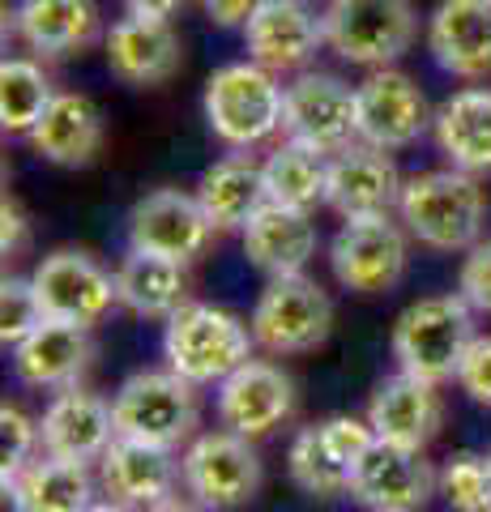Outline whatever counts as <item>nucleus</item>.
I'll return each instance as SVG.
<instances>
[{"label":"nucleus","instance_id":"23","mask_svg":"<svg viewBox=\"0 0 491 512\" xmlns=\"http://www.w3.org/2000/svg\"><path fill=\"white\" fill-rule=\"evenodd\" d=\"M26 141L39 158H47L56 167H86L103 150V116L86 94L60 90L47 103L43 120L26 133Z\"/></svg>","mask_w":491,"mask_h":512},{"label":"nucleus","instance_id":"12","mask_svg":"<svg viewBox=\"0 0 491 512\" xmlns=\"http://www.w3.org/2000/svg\"><path fill=\"white\" fill-rule=\"evenodd\" d=\"M35 295L47 320H69V325H99L116 308V274H107L86 252H52L35 269Z\"/></svg>","mask_w":491,"mask_h":512},{"label":"nucleus","instance_id":"2","mask_svg":"<svg viewBox=\"0 0 491 512\" xmlns=\"http://www.w3.org/2000/svg\"><path fill=\"white\" fill-rule=\"evenodd\" d=\"M252 346H257L252 329L235 312L214 308V303H184L163 333L167 367L188 384H223L235 367L252 359Z\"/></svg>","mask_w":491,"mask_h":512},{"label":"nucleus","instance_id":"10","mask_svg":"<svg viewBox=\"0 0 491 512\" xmlns=\"http://www.w3.org/2000/svg\"><path fill=\"white\" fill-rule=\"evenodd\" d=\"M334 278L355 295H385L406 274V235L389 214L351 218L329 244Z\"/></svg>","mask_w":491,"mask_h":512},{"label":"nucleus","instance_id":"1","mask_svg":"<svg viewBox=\"0 0 491 512\" xmlns=\"http://www.w3.org/2000/svg\"><path fill=\"white\" fill-rule=\"evenodd\" d=\"M398 214L419 244L436 252H470L479 244L487 197L470 171H419L402 184Z\"/></svg>","mask_w":491,"mask_h":512},{"label":"nucleus","instance_id":"36","mask_svg":"<svg viewBox=\"0 0 491 512\" xmlns=\"http://www.w3.org/2000/svg\"><path fill=\"white\" fill-rule=\"evenodd\" d=\"M39 423L30 419L26 410L18 406H0V474H5V483L18 470H26L30 461H35V448H39Z\"/></svg>","mask_w":491,"mask_h":512},{"label":"nucleus","instance_id":"42","mask_svg":"<svg viewBox=\"0 0 491 512\" xmlns=\"http://www.w3.org/2000/svg\"><path fill=\"white\" fill-rule=\"evenodd\" d=\"M150 512H197L193 504H180V500H167V504H158V508H150Z\"/></svg>","mask_w":491,"mask_h":512},{"label":"nucleus","instance_id":"30","mask_svg":"<svg viewBox=\"0 0 491 512\" xmlns=\"http://www.w3.org/2000/svg\"><path fill=\"white\" fill-rule=\"evenodd\" d=\"M197 201L205 218L214 222V231H244L269 201L265 167H257L252 158H223L201 175Z\"/></svg>","mask_w":491,"mask_h":512},{"label":"nucleus","instance_id":"28","mask_svg":"<svg viewBox=\"0 0 491 512\" xmlns=\"http://www.w3.org/2000/svg\"><path fill=\"white\" fill-rule=\"evenodd\" d=\"M116 299L124 312L141 320H171L188 303L184 265L171 256L129 248V256L116 269Z\"/></svg>","mask_w":491,"mask_h":512},{"label":"nucleus","instance_id":"31","mask_svg":"<svg viewBox=\"0 0 491 512\" xmlns=\"http://www.w3.org/2000/svg\"><path fill=\"white\" fill-rule=\"evenodd\" d=\"M265 188H269V201L312 214L329 192V158L321 150H312V146L287 141V146H278L274 154H269Z\"/></svg>","mask_w":491,"mask_h":512},{"label":"nucleus","instance_id":"32","mask_svg":"<svg viewBox=\"0 0 491 512\" xmlns=\"http://www.w3.org/2000/svg\"><path fill=\"white\" fill-rule=\"evenodd\" d=\"M56 99L52 77L43 73L39 60L13 56L0 64V128L9 137H26L43 120L47 103Z\"/></svg>","mask_w":491,"mask_h":512},{"label":"nucleus","instance_id":"6","mask_svg":"<svg viewBox=\"0 0 491 512\" xmlns=\"http://www.w3.org/2000/svg\"><path fill=\"white\" fill-rule=\"evenodd\" d=\"M116 436L176 448L197 427V393L180 372H137L116 389Z\"/></svg>","mask_w":491,"mask_h":512},{"label":"nucleus","instance_id":"24","mask_svg":"<svg viewBox=\"0 0 491 512\" xmlns=\"http://www.w3.org/2000/svg\"><path fill=\"white\" fill-rule=\"evenodd\" d=\"M244 256L269 278L304 274V265L316 256V222L308 210L265 201L261 214L244 227Z\"/></svg>","mask_w":491,"mask_h":512},{"label":"nucleus","instance_id":"4","mask_svg":"<svg viewBox=\"0 0 491 512\" xmlns=\"http://www.w3.org/2000/svg\"><path fill=\"white\" fill-rule=\"evenodd\" d=\"M474 342V308L466 295H427L398 316L393 325V359L419 380L457 376L466 346Z\"/></svg>","mask_w":491,"mask_h":512},{"label":"nucleus","instance_id":"8","mask_svg":"<svg viewBox=\"0 0 491 512\" xmlns=\"http://www.w3.org/2000/svg\"><path fill=\"white\" fill-rule=\"evenodd\" d=\"M180 478L184 491L201 508L231 512L244 508L261 491V457L252 440L235 436V431H205V436H197L184 448Z\"/></svg>","mask_w":491,"mask_h":512},{"label":"nucleus","instance_id":"19","mask_svg":"<svg viewBox=\"0 0 491 512\" xmlns=\"http://www.w3.org/2000/svg\"><path fill=\"white\" fill-rule=\"evenodd\" d=\"M103 47H107V69L124 86H163L180 73L184 60L176 26L167 18H141V13L120 18L107 30Z\"/></svg>","mask_w":491,"mask_h":512},{"label":"nucleus","instance_id":"25","mask_svg":"<svg viewBox=\"0 0 491 512\" xmlns=\"http://www.w3.org/2000/svg\"><path fill=\"white\" fill-rule=\"evenodd\" d=\"M90 363L86 325L69 320H43L35 333L13 346V376L30 389H69Z\"/></svg>","mask_w":491,"mask_h":512},{"label":"nucleus","instance_id":"15","mask_svg":"<svg viewBox=\"0 0 491 512\" xmlns=\"http://www.w3.org/2000/svg\"><path fill=\"white\" fill-rule=\"evenodd\" d=\"M321 43L325 18H316L308 0H261V9L244 22L248 60H257L269 73L308 69Z\"/></svg>","mask_w":491,"mask_h":512},{"label":"nucleus","instance_id":"7","mask_svg":"<svg viewBox=\"0 0 491 512\" xmlns=\"http://www.w3.org/2000/svg\"><path fill=\"white\" fill-rule=\"evenodd\" d=\"M248 329L257 338V346L269 350V355H304V350H316L329 338V329H334V303L304 274L269 278L257 308H252Z\"/></svg>","mask_w":491,"mask_h":512},{"label":"nucleus","instance_id":"35","mask_svg":"<svg viewBox=\"0 0 491 512\" xmlns=\"http://www.w3.org/2000/svg\"><path fill=\"white\" fill-rule=\"evenodd\" d=\"M43 303L35 295V282H22V278H5L0 286V342L5 346H18L26 333H35L43 325Z\"/></svg>","mask_w":491,"mask_h":512},{"label":"nucleus","instance_id":"21","mask_svg":"<svg viewBox=\"0 0 491 512\" xmlns=\"http://www.w3.org/2000/svg\"><path fill=\"white\" fill-rule=\"evenodd\" d=\"M440 419H445V402H440L436 384L410 376V372L380 380L368 402V423L376 431V440L419 448V453L440 431Z\"/></svg>","mask_w":491,"mask_h":512},{"label":"nucleus","instance_id":"34","mask_svg":"<svg viewBox=\"0 0 491 512\" xmlns=\"http://www.w3.org/2000/svg\"><path fill=\"white\" fill-rule=\"evenodd\" d=\"M440 495L453 512H491V461L457 453L440 470Z\"/></svg>","mask_w":491,"mask_h":512},{"label":"nucleus","instance_id":"18","mask_svg":"<svg viewBox=\"0 0 491 512\" xmlns=\"http://www.w3.org/2000/svg\"><path fill=\"white\" fill-rule=\"evenodd\" d=\"M99 483L116 504L150 512L158 504L176 500V483H184V478H180V461L171 457V448L116 436L107 444V453L99 457Z\"/></svg>","mask_w":491,"mask_h":512},{"label":"nucleus","instance_id":"40","mask_svg":"<svg viewBox=\"0 0 491 512\" xmlns=\"http://www.w3.org/2000/svg\"><path fill=\"white\" fill-rule=\"evenodd\" d=\"M26 244V218L22 210L5 197V205H0V248H5V256H13Z\"/></svg>","mask_w":491,"mask_h":512},{"label":"nucleus","instance_id":"38","mask_svg":"<svg viewBox=\"0 0 491 512\" xmlns=\"http://www.w3.org/2000/svg\"><path fill=\"white\" fill-rule=\"evenodd\" d=\"M457 384L474 397L479 406H491V338H474L457 363Z\"/></svg>","mask_w":491,"mask_h":512},{"label":"nucleus","instance_id":"17","mask_svg":"<svg viewBox=\"0 0 491 512\" xmlns=\"http://www.w3.org/2000/svg\"><path fill=\"white\" fill-rule=\"evenodd\" d=\"M402 175L393 167L389 150L376 146H346L342 154L329 158V192L325 205L334 214H342V222L351 218H380L393 214L402 205Z\"/></svg>","mask_w":491,"mask_h":512},{"label":"nucleus","instance_id":"22","mask_svg":"<svg viewBox=\"0 0 491 512\" xmlns=\"http://www.w3.org/2000/svg\"><path fill=\"white\" fill-rule=\"evenodd\" d=\"M427 52L453 77H487L491 0H440L427 18Z\"/></svg>","mask_w":491,"mask_h":512},{"label":"nucleus","instance_id":"11","mask_svg":"<svg viewBox=\"0 0 491 512\" xmlns=\"http://www.w3.org/2000/svg\"><path fill=\"white\" fill-rule=\"evenodd\" d=\"M359 90V141H368L376 150H402L432 128L436 111L427 107V94L419 90L415 77L402 69H372Z\"/></svg>","mask_w":491,"mask_h":512},{"label":"nucleus","instance_id":"20","mask_svg":"<svg viewBox=\"0 0 491 512\" xmlns=\"http://www.w3.org/2000/svg\"><path fill=\"white\" fill-rule=\"evenodd\" d=\"M39 440H43V453H52V457L94 461L116 440V410L99 393H86L77 384H69V389H60L47 402L39 419Z\"/></svg>","mask_w":491,"mask_h":512},{"label":"nucleus","instance_id":"13","mask_svg":"<svg viewBox=\"0 0 491 512\" xmlns=\"http://www.w3.org/2000/svg\"><path fill=\"white\" fill-rule=\"evenodd\" d=\"M436 483L440 478L419 448H402L389 440H372V448L351 470V495L372 512H419L432 500Z\"/></svg>","mask_w":491,"mask_h":512},{"label":"nucleus","instance_id":"41","mask_svg":"<svg viewBox=\"0 0 491 512\" xmlns=\"http://www.w3.org/2000/svg\"><path fill=\"white\" fill-rule=\"evenodd\" d=\"M124 9L129 13H141V18H176L184 9V0H124Z\"/></svg>","mask_w":491,"mask_h":512},{"label":"nucleus","instance_id":"14","mask_svg":"<svg viewBox=\"0 0 491 512\" xmlns=\"http://www.w3.org/2000/svg\"><path fill=\"white\" fill-rule=\"evenodd\" d=\"M210 235H214V222L205 218L201 201L180 188L146 192L129 210V248L171 256V261H180V265L201 256L205 244H210Z\"/></svg>","mask_w":491,"mask_h":512},{"label":"nucleus","instance_id":"16","mask_svg":"<svg viewBox=\"0 0 491 512\" xmlns=\"http://www.w3.org/2000/svg\"><path fill=\"white\" fill-rule=\"evenodd\" d=\"M291 406H295L291 376L261 359H248L218 384V419L244 440H261L274 427H282L291 419Z\"/></svg>","mask_w":491,"mask_h":512},{"label":"nucleus","instance_id":"26","mask_svg":"<svg viewBox=\"0 0 491 512\" xmlns=\"http://www.w3.org/2000/svg\"><path fill=\"white\" fill-rule=\"evenodd\" d=\"M18 39L43 60H60L99 39V5L94 0H22L13 13Z\"/></svg>","mask_w":491,"mask_h":512},{"label":"nucleus","instance_id":"44","mask_svg":"<svg viewBox=\"0 0 491 512\" xmlns=\"http://www.w3.org/2000/svg\"><path fill=\"white\" fill-rule=\"evenodd\" d=\"M487 461H491V453H487Z\"/></svg>","mask_w":491,"mask_h":512},{"label":"nucleus","instance_id":"33","mask_svg":"<svg viewBox=\"0 0 491 512\" xmlns=\"http://www.w3.org/2000/svg\"><path fill=\"white\" fill-rule=\"evenodd\" d=\"M287 470L295 478V487H304L308 495H316V500H329V495L351 491V466L338 461V453L329 448L321 427H304L291 440Z\"/></svg>","mask_w":491,"mask_h":512},{"label":"nucleus","instance_id":"27","mask_svg":"<svg viewBox=\"0 0 491 512\" xmlns=\"http://www.w3.org/2000/svg\"><path fill=\"white\" fill-rule=\"evenodd\" d=\"M432 137L457 171H491V90L470 86L449 94L432 116Z\"/></svg>","mask_w":491,"mask_h":512},{"label":"nucleus","instance_id":"37","mask_svg":"<svg viewBox=\"0 0 491 512\" xmlns=\"http://www.w3.org/2000/svg\"><path fill=\"white\" fill-rule=\"evenodd\" d=\"M457 295H466V303L474 312L491 316V239H479L470 248V256L462 261V274H457Z\"/></svg>","mask_w":491,"mask_h":512},{"label":"nucleus","instance_id":"43","mask_svg":"<svg viewBox=\"0 0 491 512\" xmlns=\"http://www.w3.org/2000/svg\"><path fill=\"white\" fill-rule=\"evenodd\" d=\"M86 512H133V508H129V504H116V500H112V504H90Z\"/></svg>","mask_w":491,"mask_h":512},{"label":"nucleus","instance_id":"5","mask_svg":"<svg viewBox=\"0 0 491 512\" xmlns=\"http://www.w3.org/2000/svg\"><path fill=\"white\" fill-rule=\"evenodd\" d=\"M325 43L342 60L363 64V69H385L410 52L419 35V18L410 0H329Z\"/></svg>","mask_w":491,"mask_h":512},{"label":"nucleus","instance_id":"3","mask_svg":"<svg viewBox=\"0 0 491 512\" xmlns=\"http://www.w3.org/2000/svg\"><path fill=\"white\" fill-rule=\"evenodd\" d=\"M282 103H287V86H278V73L261 69L257 60L223 64L205 82L210 133L235 150H252L274 137L282 128Z\"/></svg>","mask_w":491,"mask_h":512},{"label":"nucleus","instance_id":"9","mask_svg":"<svg viewBox=\"0 0 491 512\" xmlns=\"http://www.w3.org/2000/svg\"><path fill=\"white\" fill-rule=\"evenodd\" d=\"M282 133L321 154H342L359 137V90L334 73H299L282 103Z\"/></svg>","mask_w":491,"mask_h":512},{"label":"nucleus","instance_id":"29","mask_svg":"<svg viewBox=\"0 0 491 512\" xmlns=\"http://www.w3.org/2000/svg\"><path fill=\"white\" fill-rule=\"evenodd\" d=\"M13 512H86L94 500V483L86 474V461L65 457H35L26 470H18L5 483Z\"/></svg>","mask_w":491,"mask_h":512},{"label":"nucleus","instance_id":"39","mask_svg":"<svg viewBox=\"0 0 491 512\" xmlns=\"http://www.w3.org/2000/svg\"><path fill=\"white\" fill-rule=\"evenodd\" d=\"M201 9H205V18H210L214 26H223V30L240 26L244 30V22L261 9V0H201Z\"/></svg>","mask_w":491,"mask_h":512}]
</instances>
